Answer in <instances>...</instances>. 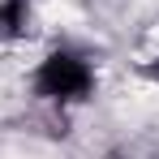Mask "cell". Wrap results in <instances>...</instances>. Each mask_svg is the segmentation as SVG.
<instances>
[{
	"instance_id": "1",
	"label": "cell",
	"mask_w": 159,
	"mask_h": 159,
	"mask_svg": "<svg viewBox=\"0 0 159 159\" xmlns=\"http://www.w3.org/2000/svg\"><path fill=\"white\" fill-rule=\"evenodd\" d=\"M95 86H99L95 65H90L82 52H69V48L48 52L39 65H34V73H30L34 99H43V103H52V107H78V103H86V99L95 95Z\"/></svg>"
},
{
	"instance_id": "2",
	"label": "cell",
	"mask_w": 159,
	"mask_h": 159,
	"mask_svg": "<svg viewBox=\"0 0 159 159\" xmlns=\"http://www.w3.org/2000/svg\"><path fill=\"white\" fill-rule=\"evenodd\" d=\"M34 4L30 0H0V43H17L30 34Z\"/></svg>"
},
{
	"instance_id": "3",
	"label": "cell",
	"mask_w": 159,
	"mask_h": 159,
	"mask_svg": "<svg viewBox=\"0 0 159 159\" xmlns=\"http://www.w3.org/2000/svg\"><path fill=\"white\" fill-rule=\"evenodd\" d=\"M146 78H155V82H159V56H155V65H146Z\"/></svg>"
}]
</instances>
